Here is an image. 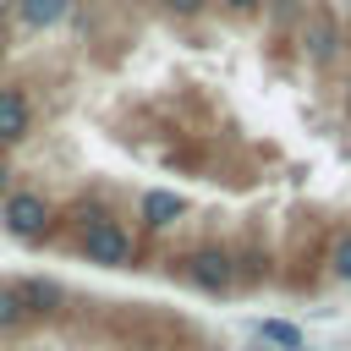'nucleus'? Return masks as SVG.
I'll return each instance as SVG.
<instances>
[{
  "mask_svg": "<svg viewBox=\"0 0 351 351\" xmlns=\"http://www.w3.org/2000/svg\"><path fill=\"white\" fill-rule=\"evenodd\" d=\"M71 225V252L93 269H132L137 263V236L115 219V208L104 203H77L60 214Z\"/></svg>",
  "mask_w": 351,
  "mask_h": 351,
  "instance_id": "f257e3e1",
  "label": "nucleus"
},
{
  "mask_svg": "<svg viewBox=\"0 0 351 351\" xmlns=\"http://www.w3.org/2000/svg\"><path fill=\"white\" fill-rule=\"evenodd\" d=\"M0 225H5V236H16L22 247H38V241H49V236L60 230V208H55L38 186H11V192L0 197Z\"/></svg>",
  "mask_w": 351,
  "mask_h": 351,
  "instance_id": "f03ea898",
  "label": "nucleus"
},
{
  "mask_svg": "<svg viewBox=\"0 0 351 351\" xmlns=\"http://www.w3.org/2000/svg\"><path fill=\"white\" fill-rule=\"evenodd\" d=\"M176 274H181L192 291H203V296H230V291L241 285V274H236V247H225V241H197V247H186V252L176 258Z\"/></svg>",
  "mask_w": 351,
  "mask_h": 351,
  "instance_id": "7ed1b4c3",
  "label": "nucleus"
},
{
  "mask_svg": "<svg viewBox=\"0 0 351 351\" xmlns=\"http://www.w3.org/2000/svg\"><path fill=\"white\" fill-rule=\"evenodd\" d=\"M296 44H302V55H307L313 66H335V60L346 55V27L335 22L329 5H313V11L302 16V27H296Z\"/></svg>",
  "mask_w": 351,
  "mask_h": 351,
  "instance_id": "20e7f679",
  "label": "nucleus"
},
{
  "mask_svg": "<svg viewBox=\"0 0 351 351\" xmlns=\"http://www.w3.org/2000/svg\"><path fill=\"white\" fill-rule=\"evenodd\" d=\"M38 126V110H33V93L27 82H0V148H22Z\"/></svg>",
  "mask_w": 351,
  "mask_h": 351,
  "instance_id": "39448f33",
  "label": "nucleus"
},
{
  "mask_svg": "<svg viewBox=\"0 0 351 351\" xmlns=\"http://www.w3.org/2000/svg\"><path fill=\"white\" fill-rule=\"evenodd\" d=\"M16 296H22V307H27V318L33 324H49V318H60L66 313V285L60 280H49V274H16Z\"/></svg>",
  "mask_w": 351,
  "mask_h": 351,
  "instance_id": "423d86ee",
  "label": "nucleus"
},
{
  "mask_svg": "<svg viewBox=\"0 0 351 351\" xmlns=\"http://www.w3.org/2000/svg\"><path fill=\"white\" fill-rule=\"evenodd\" d=\"M181 219H186V197H181V192L148 186V192L137 197V225H143L148 236H165V230H176Z\"/></svg>",
  "mask_w": 351,
  "mask_h": 351,
  "instance_id": "0eeeda50",
  "label": "nucleus"
},
{
  "mask_svg": "<svg viewBox=\"0 0 351 351\" xmlns=\"http://www.w3.org/2000/svg\"><path fill=\"white\" fill-rule=\"evenodd\" d=\"M71 5H77V0H16L11 16H16L27 33H49V27H60V22L71 16Z\"/></svg>",
  "mask_w": 351,
  "mask_h": 351,
  "instance_id": "6e6552de",
  "label": "nucleus"
},
{
  "mask_svg": "<svg viewBox=\"0 0 351 351\" xmlns=\"http://www.w3.org/2000/svg\"><path fill=\"white\" fill-rule=\"evenodd\" d=\"M258 340L274 346V351H307V335L291 318H258Z\"/></svg>",
  "mask_w": 351,
  "mask_h": 351,
  "instance_id": "1a4fd4ad",
  "label": "nucleus"
},
{
  "mask_svg": "<svg viewBox=\"0 0 351 351\" xmlns=\"http://www.w3.org/2000/svg\"><path fill=\"white\" fill-rule=\"evenodd\" d=\"M33 318H27V307H22V296H16V280H0V335H16V329H27Z\"/></svg>",
  "mask_w": 351,
  "mask_h": 351,
  "instance_id": "9d476101",
  "label": "nucleus"
},
{
  "mask_svg": "<svg viewBox=\"0 0 351 351\" xmlns=\"http://www.w3.org/2000/svg\"><path fill=\"white\" fill-rule=\"evenodd\" d=\"M324 269H329V280L351 285V225L335 230V241H329V252H324Z\"/></svg>",
  "mask_w": 351,
  "mask_h": 351,
  "instance_id": "9b49d317",
  "label": "nucleus"
},
{
  "mask_svg": "<svg viewBox=\"0 0 351 351\" xmlns=\"http://www.w3.org/2000/svg\"><path fill=\"white\" fill-rule=\"evenodd\" d=\"M208 5H214V0H165V11H170V16H203Z\"/></svg>",
  "mask_w": 351,
  "mask_h": 351,
  "instance_id": "f8f14e48",
  "label": "nucleus"
},
{
  "mask_svg": "<svg viewBox=\"0 0 351 351\" xmlns=\"http://www.w3.org/2000/svg\"><path fill=\"white\" fill-rule=\"evenodd\" d=\"M219 11H230V16H252V11H263L269 0H214Z\"/></svg>",
  "mask_w": 351,
  "mask_h": 351,
  "instance_id": "ddd939ff",
  "label": "nucleus"
},
{
  "mask_svg": "<svg viewBox=\"0 0 351 351\" xmlns=\"http://www.w3.org/2000/svg\"><path fill=\"white\" fill-rule=\"evenodd\" d=\"M11 186H16V165H11V154L0 148V197H5Z\"/></svg>",
  "mask_w": 351,
  "mask_h": 351,
  "instance_id": "4468645a",
  "label": "nucleus"
},
{
  "mask_svg": "<svg viewBox=\"0 0 351 351\" xmlns=\"http://www.w3.org/2000/svg\"><path fill=\"white\" fill-rule=\"evenodd\" d=\"M5 33H11V5L0 0V44H5Z\"/></svg>",
  "mask_w": 351,
  "mask_h": 351,
  "instance_id": "2eb2a0df",
  "label": "nucleus"
},
{
  "mask_svg": "<svg viewBox=\"0 0 351 351\" xmlns=\"http://www.w3.org/2000/svg\"><path fill=\"white\" fill-rule=\"evenodd\" d=\"M346 60H351V22H346Z\"/></svg>",
  "mask_w": 351,
  "mask_h": 351,
  "instance_id": "dca6fc26",
  "label": "nucleus"
},
{
  "mask_svg": "<svg viewBox=\"0 0 351 351\" xmlns=\"http://www.w3.org/2000/svg\"><path fill=\"white\" fill-rule=\"evenodd\" d=\"M208 351H214V346H208Z\"/></svg>",
  "mask_w": 351,
  "mask_h": 351,
  "instance_id": "f3484780",
  "label": "nucleus"
}]
</instances>
